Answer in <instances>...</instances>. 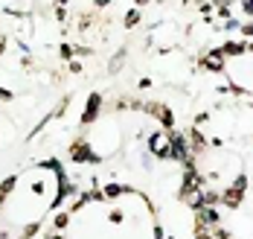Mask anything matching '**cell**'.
I'll use <instances>...</instances> for the list:
<instances>
[{
    "label": "cell",
    "mask_w": 253,
    "mask_h": 239,
    "mask_svg": "<svg viewBox=\"0 0 253 239\" xmlns=\"http://www.w3.org/2000/svg\"><path fill=\"white\" fill-rule=\"evenodd\" d=\"M149 155L160 160H169L172 158V132H154L149 134Z\"/></svg>",
    "instance_id": "3"
},
{
    "label": "cell",
    "mask_w": 253,
    "mask_h": 239,
    "mask_svg": "<svg viewBox=\"0 0 253 239\" xmlns=\"http://www.w3.org/2000/svg\"><path fill=\"white\" fill-rule=\"evenodd\" d=\"M224 67H227V58L224 53L218 50V47H212V50H207L201 55V70L204 73H224Z\"/></svg>",
    "instance_id": "4"
},
{
    "label": "cell",
    "mask_w": 253,
    "mask_h": 239,
    "mask_svg": "<svg viewBox=\"0 0 253 239\" xmlns=\"http://www.w3.org/2000/svg\"><path fill=\"white\" fill-rule=\"evenodd\" d=\"M140 21H143V12H140V6H134V9H131V12L126 15V27L131 29V27H137Z\"/></svg>",
    "instance_id": "6"
},
{
    "label": "cell",
    "mask_w": 253,
    "mask_h": 239,
    "mask_svg": "<svg viewBox=\"0 0 253 239\" xmlns=\"http://www.w3.org/2000/svg\"><path fill=\"white\" fill-rule=\"evenodd\" d=\"M180 29L175 27V24H157V27H152V32H149V44L152 47H157L160 53L163 50H177V44H180Z\"/></svg>",
    "instance_id": "1"
},
{
    "label": "cell",
    "mask_w": 253,
    "mask_h": 239,
    "mask_svg": "<svg viewBox=\"0 0 253 239\" xmlns=\"http://www.w3.org/2000/svg\"><path fill=\"white\" fill-rule=\"evenodd\" d=\"M248 195V178L245 175H236L230 184L221 187V204L224 207H239Z\"/></svg>",
    "instance_id": "2"
},
{
    "label": "cell",
    "mask_w": 253,
    "mask_h": 239,
    "mask_svg": "<svg viewBox=\"0 0 253 239\" xmlns=\"http://www.w3.org/2000/svg\"><path fill=\"white\" fill-rule=\"evenodd\" d=\"M99 111H102V96L99 94H90L87 102H84V111H82V126H93L99 120Z\"/></svg>",
    "instance_id": "5"
}]
</instances>
